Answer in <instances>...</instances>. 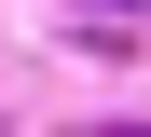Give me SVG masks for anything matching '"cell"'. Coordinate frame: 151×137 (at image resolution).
Returning a JSON list of instances; mask_svg holds the SVG:
<instances>
[{"instance_id":"6da1fadb","label":"cell","mask_w":151,"mask_h":137,"mask_svg":"<svg viewBox=\"0 0 151 137\" xmlns=\"http://www.w3.org/2000/svg\"><path fill=\"white\" fill-rule=\"evenodd\" d=\"M96 137H151V123H96Z\"/></svg>"},{"instance_id":"7a4b0ae2","label":"cell","mask_w":151,"mask_h":137,"mask_svg":"<svg viewBox=\"0 0 151 137\" xmlns=\"http://www.w3.org/2000/svg\"><path fill=\"white\" fill-rule=\"evenodd\" d=\"M110 14H151V0H110Z\"/></svg>"}]
</instances>
